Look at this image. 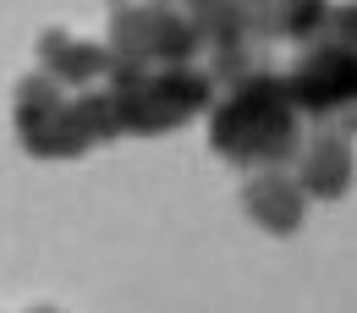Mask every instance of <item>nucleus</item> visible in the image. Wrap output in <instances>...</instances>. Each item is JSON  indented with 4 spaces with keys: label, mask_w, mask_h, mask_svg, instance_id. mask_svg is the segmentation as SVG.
Masks as SVG:
<instances>
[{
    "label": "nucleus",
    "mask_w": 357,
    "mask_h": 313,
    "mask_svg": "<svg viewBox=\"0 0 357 313\" xmlns=\"http://www.w3.org/2000/svg\"><path fill=\"white\" fill-rule=\"evenodd\" d=\"M209 143L236 165L275 171L280 160H291L297 143H303V116H297L291 93L280 83V72L264 66V72L236 77L225 89V99L215 105V116H209Z\"/></svg>",
    "instance_id": "nucleus-1"
},
{
    "label": "nucleus",
    "mask_w": 357,
    "mask_h": 313,
    "mask_svg": "<svg viewBox=\"0 0 357 313\" xmlns=\"http://www.w3.org/2000/svg\"><path fill=\"white\" fill-rule=\"evenodd\" d=\"M17 137L39 160H72V154L93 148V143H110L116 137L110 93L105 89L66 93L55 77L33 72V77L17 83Z\"/></svg>",
    "instance_id": "nucleus-2"
},
{
    "label": "nucleus",
    "mask_w": 357,
    "mask_h": 313,
    "mask_svg": "<svg viewBox=\"0 0 357 313\" xmlns=\"http://www.w3.org/2000/svg\"><path fill=\"white\" fill-rule=\"evenodd\" d=\"M105 93H110V110H116V132L149 137V132H165V127L192 121L209 105L215 83L198 66H154V72H137V66L110 61Z\"/></svg>",
    "instance_id": "nucleus-3"
},
{
    "label": "nucleus",
    "mask_w": 357,
    "mask_h": 313,
    "mask_svg": "<svg viewBox=\"0 0 357 313\" xmlns=\"http://www.w3.org/2000/svg\"><path fill=\"white\" fill-rule=\"evenodd\" d=\"M105 49H110V61H121V66L154 72V66H192V55L204 45H198L187 11L149 0V6H116V17H110V45Z\"/></svg>",
    "instance_id": "nucleus-4"
},
{
    "label": "nucleus",
    "mask_w": 357,
    "mask_h": 313,
    "mask_svg": "<svg viewBox=\"0 0 357 313\" xmlns=\"http://www.w3.org/2000/svg\"><path fill=\"white\" fill-rule=\"evenodd\" d=\"M280 83L291 93L297 116H330L352 99V83H357V66H352V45L341 39H313V45L297 49L291 72H280Z\"/></svg>",
    "instance_id": "nucleus-5"
},
{
    "label": "nucleus",
    "mask_w": 357,
    "mask_h": 313,
    "mask_svg": "<svg viewBox=\"0 0 357 313\" xmlns=\"http://www.w3.org/2000/svg\"><path fill=\"white\" fill-rule=\"evenodd\" d=\"M39 72L55 77L61 89H89V83L110 77V49L89 45L66 28H50V33H39Z\"/></svg>",
    "instance_id": "nucleus-6"
},
{
    "label": "nucleus",
    "mask_w": 357,
    "mask_h": 313,
    "mask_svg": "<svg viewBox=\"0 0 357 313\" xmlns=\"http://www.w3.org/2000/svg\"><path fill=\"white\" fill-rule=\"evenodd\" d=\"M291 181L303 192H313V198H341L347 181H352V143H347V132L324 127L308 143H297V176Z\"/></svg>",
    "instance_id": "nucleus-7"
},
{
    "label": "nucleus",
    "mask_w": 357,
    "mask_h": 313,
    "mask_svg": "<svg viewBox=\"0 0 357 313\" xmlns=\"http://www.w3.org/2000/svg\"><path fill=\"white\" fill-rule=\"evenodd\" d=\"M242 204H248V215L264 225V231H280V236H286V231L303 225L308 192L286 176V171H259V176L242 187Z\"/></svg>",
    "instance_id": "nucleus-8"
},
{
    "label": "nucleus",
    "mask_w": 357,
    "mask_h": 313,
    "mask_svg": "<svg viewBox=\"0 0 357 313\" xmlns=\"http://www.w3.org/2000/svg\"><path fill=\"white\" fill-rule=\"evenodd\" d=\"M231 6H248V0H187V11H231Z\"/></svg>",
    "instance_id": "nucleus-9"
},
{
    "label": "nucleus",
    "mask_w": 357,
    "mask_h": 313,
    "mask_svg": "<svg viewBox=\"0 0 357 313\" xmlns=\"http://www.w3.org/2000/svg\"><path fill=\"white\" fill-rule=\"evenodd\" d=\"M33 313H55V308H33Z\"/></svg>",
    "instance_id": "nucleus-10"
},
{
    "label": "nucleus",
    "mask_w": 357,
    "mask_h": 313,
    "mask_svg": "<svg viewBox=\"0 0 357 313\" xmlns=\"http://www.w3.org/2000/svg\"><path fill=\"white\" fill-rule=\"evenodd\" d=\"M160 6H171V0H160Z\"/></svg>",
    "instance_id": "nucleus-11"
}]
</instances>
